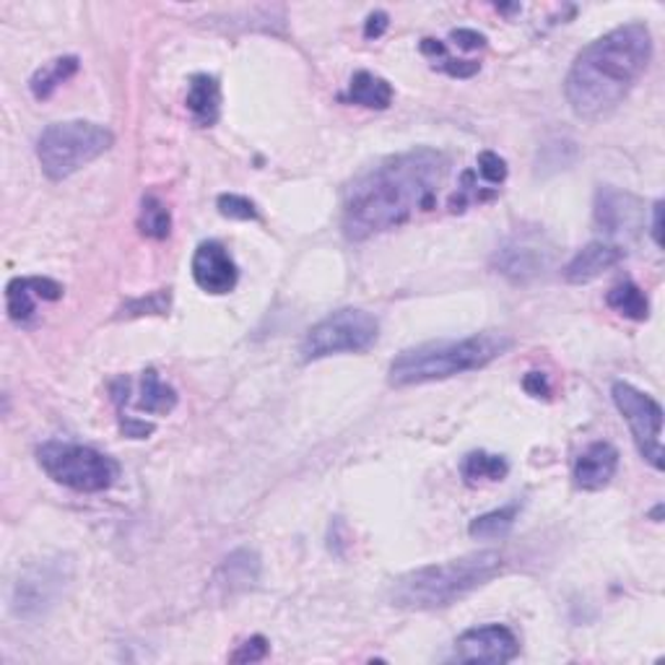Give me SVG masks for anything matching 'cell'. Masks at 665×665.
Returning a JSON list of instances; mask_svg holds the SVG:
<instances>
[{
  "label": "cell",
  "instance_id": "cell-1",
  "mask_svg": "<svg viewBox=\"0 0 665 665\" xmlns=\"http://www.w3.org/2000/svg\"><path fill=\"white\" fill-rule=\"evenodd\" d=\"M450 172V156L422 146L388 156L351 182L343 198V234L351 242L403 227L432 211Z\"/></svg>",
  "mask_w": 665,
  "mask_h": 665
},
{
  "label": "cell",
  "instance_id": "cell-2",
  "mask_svg": "<svg viewBox=\"0 0 665 665\" xmlns=\"http://www.w3.org/2000/svg\"><path fill=\"white\" fill-rule=\"evenodd\" d=\"M653 60V32L648 24L632 22L593 39L575 58L565 78V97L580 120L608 118Z\"/></svg>",
  "mask_w": 665,
  "mask_h": 665
},
{
  "label": "cell",
  "instance_id": "cell-3",
  "mask_svg": "<svg viewBox=\"0 0 665 665\" xmlns=\"http://www.w3.org/2000/svg\"><path fill=\"white\" fill-rule=\"evenodd\" d=\"M505 569L499 552H473L443 565H426L400 575L390 588V603L403 610H437L463 601Z\"/></svg>",
  "mask_w": 665,
  "mask_h": 665
},
{
  "label": "cell",
  "instance_id": "cell-4",
  "mask_svg": "<svg viewBox=\"0 0 665 665\" xmlns=\"http://www.w3.org/2000/svg\"><path fill=\"white\" fill-rule=\"evenodd\" d=\"M512 338L507 332L486 330L479 336L460 338V341H434L406 349L392 359L388 370V383L392 388H411V385L437 383L463 372L484 370L494 359L512 349Z\"/></svg>",
  "mask_w": 665,
  "mask_h": 665
},
{
  "label": "cell",
  "instance_id": "cell-5",
  "mask_svg": "<svg viewBox=\"0 0 665 665\" xmlns=\"http://www.w3.org/2000/svg\"><path fill=\"white\" fill-rule=\"evenodd\" d=\"M114 144L110 128L89 120H63L47 125L39 133L37 159L43 172L52 182H60L78 169L89 167L99 156H105Z\"/></svg>",
  "mask_w": 665,
  "mask_h": 665
},
{
  "label": "cell",
  "instance_id": "cell-6",
  "mask_svg": "<svg viewBox=\"0 0 665 665\" xmlns=\"http://www.w3.org/2000/svg\"><path fill=\"white\" fill-rule=\"evenodd\" d=\"M37 463L56 484L81 494H99L114 486L120 476L118 460L89 445L50 439L37 447Z\"/></svg>",
  "mask_w": 665,
  "mask_h": 665
},
{
  "label": "cell",
  "instance_id": "cell-7",
  "mask_svg": "<svg viewBox=\"0 0 665 665\" xmlns=\"http://www.w3.org/2000/svg\"><path fill=\"white\" fill-rule=\"evenodd\" d=\"M379 336V323L372 312L343 307L330 312L307 330L302 341V362H317L336 354H362L372 349Z\"/></svg>",
  "mask_w": 665,
  "mask_h": 665
},
{
  "label": "cell",
  "instance_id": "cell-8",
  "mask_svg": "<svg viewBox=\"0 0 665 665\" xmlns=\"http://www.w3.org/2000/svg\"><path fill=\"white\" fill-rule=\"evenodd\" d=\"M610 398L621 419L629 424L637 450L655 471H663V409L648 392L629 383H614Z\"/></svg>",
  "mask_w": 665,
  "mask_h": 665
},
{
  "label": "cell",
  "instance_id": "cell-9",
  "mask_svg": "<svg viewBox=\"0 0 665 665\" xmlns=\"http://www.w3.org/2000/svg\"><path fill=\"white\" fill-rule=\"evenodd\" d=\"M71 580V569L63 559L34 561L19 575L11 588V610L19 619H39L56 606L63 588Z\"/></svg>",
  "mask_w": 665,
  "mask_h": 665
},
{
  "label": "cell",
  "instance_id": "cell-10",
  "mask_svg": "<svg viewBox=\"0 0 665 665\" xmlns=\"http://www.w3.org/2000/svg\"><path fill=\"white\" fill-rule=\"evenodd\" d=\"M520 640L505 624H484L468 629L455 640L452 661L458 663H492L505 665L518 657Z\"/></svg>",
  "mask_w": 665,
  "mask_h": 665
},
{
  "label": "cell",
  "instance_id": "cell-11",
  "mask_svg": "<svg viewBox=\"0 0 665 665\" xmlns=\"http://www.w3.org/2000/svg\"><path fill=\"white\" fill-rule=\"evenodd\" d=\"M552 263V250L541 242L539 234H518L507 240L494 255V266L512 283H528L539 278Z\"/></svg>",
  "mask_w": 665,
  "mask_h": 665
},
{
  "label": "cell",
  "instance_id": "cell-12",
  "mask_svg": "<svg viewBox=\"0 0 665 665\" xmlns=\"http://www.w3.org/2000/svg\"><path fill=\"white\" fill-rule=\"evenodd\" d=\"M190 270H193V281L198 283V289L214 297L229 294L240 281V268H237L232 253L216 240L198 244Z\"/></svg>",
  "mask_w": 665,
  "mask_h": 665
},
{
  "label": "cell",
  "instance_id": "cell-13",
  "mask_svg": "<svg viewBox=\"0 0 665 665\" xmlns=\"http://www.w3.org/2000/svg\"><path fill=\"white\" fill-rule=\"evenodd\" d=\"M593 216L595 223L610 237H632L644 221L642 203L632 193H624V190L610 185H601L595 193Z\"/></svg>",
  "mask_w": 665,
  "mask_h": 665
},
{
  "label": "cell",
  "instance_id": "cell-14",
  "mask_svg": "<svg viewBox=\"0 0 665 665\" xmlns=\"http://www.w3.org/2000/svg\"><path fill=\"white\" fill-rule=\"evenodd\" d=\"M63 283L45 276H19L5 287V310L13 323L26 325L37 312V302H58L63 297Z\"/></svg>",
  "mask_w": 665,
  "mask_h": 665
},
{
  "label": "cell",
  "instance_id": "cell-15",
  "mask_svg": "<svg viewBox=\"0 0 665 665\" xmlns=\"http://www.w3.org/2000/svg\"><path fill=\"white\" fill-rule=\"evenodd\" d=\"M619 471V450L610 443H593L577 455L572 479L582 492H601Z\"/></svg>",
  "mask_w": 665,
  "mask_h": 665
},
{
  "label": "cell",
  "instance_id": "cell-16",
  "mask_svg": "<svg viewBox=\"0 0 665 665\" xmlns=\"http://www.w3.org/2000/svg\"><path fill=\"white\" fill-rule=\"evenodd\" d=\"M261 556L253 548H237L216 567L214 590L221 598H234V595L247 593L261 582Z\"/></svg>",
  "mask_w": 665,
  "mask_h": 665
},
{
  "label": "cell",
  "instance_id": "cell-17",
  "mask_svg": "<svg viewBox=\"0 0 665 665\" xmlns=\"http://www.w3.org/2000/svg\"><path fill=\"white\" fill-rule=\"evenodd\" d=\"M624 257H627V250L619 247V244L590 242L567 263L565 268L567 283L582 287V283L595 281V278H601L606 270L619 266Z\"/></svg>",
  "mask_w": 665,
  "mask_h": 665
},
{
  "label": "cell",
  "instance_id": "cell-18",
  "mask_svg": "<svg viewBox=\"0 0 665 665\" xmlns=\"http://www.w3.org/2000/svg\"><path fill=\"white\" fill-rule=\"evenodd\" d=\"M185 105L193 120L198 122L201 128H211L216 125L221 114V84L216 76H208V73H195L188 84V97Z\"/></svg>",
  "mask_w": 665,
  "mask_h": 665
},
{
  "label": "cell",
  "instance_id": "cell-19",
  "mask_svg": "<svg viewBox=\"0 0 665 665\" xmlns=\"http://www.w3.org/2000/svg\"><path fill=\"white\" fill-rule=\"evenodd\" d=\"M133 406H135V411L167 416V413H172L174 406H178V390H174L172 385H167L165 379L159 377V372L148 366L144 375H141L138 398L133 400Z\"/></svg>",
  "mask_w": 665,
  "mask_h": 665
},
{
  "label": "cell",
  "instance_id": "cell-20",
  "mask_svg": "<svg viewBox=\"0 0 665 665\" xmlns=\"http://www.w3.org/2000/svg\"><path fill=\"white\" fill-rule=\"evenodd\" d=\"M343 99L351 101V105L366 107V110H388L392 105V86L383 76L359 71L351 78L349 92H346Z\"/></svg>",
  "mask_w": 665,
  "mask_h": 665
},
{
  "label": "cell",
  "instance_id": "cell-21",
  "mask_svg": "<svg viewBox=\"0 0 665 665\" xmlns=\"http://www.w3.org/2000/svg\"><path fill=\"white\" fill-rule=\"evenodd\" d=\"M78 65L81 63L76 56H63V58L50 60V63L43 68H37L34 76L29 78V89L34 94V99H39V101L50 99L52 94H56L60 86L65 84V81H71L73 76H76Z\"/></svg>",
  "mask_w": 665,
  "mask_h": 665
},
{
  "label": "cell",
  "instance_id": "cell-22",
  "mask_svg": "<svg viewBox=\"0 0 665 665\" xmlns=\"http://www.w3.org/2000/svg\"><path fill=\"white\" fill-rule=\"evenodd\" d=\"M460 473H463L466 484H479V481H505L510 473V463H507L505 455L486 452V450H473L468 452L460 463Z\"/></svg>",
  "mask_w": 665,
  "mask_h": 665
},
{
  "label": "cell",
  "instance_id": "cell-23",
  "mask_svg": "<svg viewBox=\"0 0 665 665\" xmlns=\"http://www.w3.org/2000/svg\"><path fill=\"white\" fill-rule=\"evenodd\" d=\"M606 304L610 310L619 312L621 317H627V321L642 323L650 317L648 294H644V291L632 281L616 283V287L606 294Z\"/></svg>",
  "mask_w": 665,
  "mask_h": 665
},
{
  "label": "cell",
  "instance_id": "cell-24",
  "mask_svg": "<svg viewBox=\"0 0 665 665\" xmlns=\"http://www.w3.org/2000/svg\"><path fill=\"white\" fill-rule=\"evenodd\" d=\"M518 515H520V505L518 501H512V505L499 507V510L479 515V518L471 520V525H468V533H471L473 539H484V541L505 539V535H510L515 522H518Z\"/></svg>",
  "mask_w": 665,
  "mask_h": 665
},
{
  "label": "cell",
  "instance_id": "cell-25",
  "mask_svg": "<svg viewBox=\"0 0 665 665\" xmlns=\"http://www.w3.org/2000/svg\"><path fill=\"white\" fill-rule=\"evenodd\" d=\"M138 229L148 240H167L169 232H172V214H169L167 203L161 201L159 195H144L138 214Z\"/></svg>",
  "mask_w": 665,
  "mask_h": 665
},
{
  "label": "cell",
  "instance_id": "cell-26",
  "mask_svg": "<svg viewBox=\"0 0 665 665\" xmlns=\"http://www.w3.org/2000/svg\"><path fill=\"white\" fill-rule=\"evenodd\" d=\"M422 52L432 60L439 58V63H434L432 68L434 71L447 73V76H452V78H471L481 71V63H476V60L447 58V47L439 43V39H422Z\"/></svg>",
  "mask_w": 665,
  "mask_h": 665
},
{
  "label": "cell",
  "instance_id": "cell-27",
  "mask_svg": "<svg viewBox=\"0 0 665 665\" xmlns=\"http://www.w3.org/2000/svg\"><path fill=\"white\" fill-rule=\"evenodd\" d=\"M216 208H219V214L223 219H234V221H257L261 219V211H257V206L250 198H244V195L237 193H223L219 195V201H216Z\"/></svg>",
  "mask_w": 665,
  "mask_h": 665
},
{
  "label": "cell",
  "instance_id": "cell-28",
  "mask_svg": "<svg viewBox=\"0 0 665 665\" xmlns=\"http://www.w3.org/2000/svg\"><path fill=\"white\" fill-rule=\"evenodd\" d=\"M169 312V291H156L146 300H135L128 302L122 307V315L125 317H141V315H167Z\"/></svg>",
  "mask_w": 665,
  "mask_h": 665
},
{
  "label": "cell",
  "instance_id": "cell-29",
  "mask_svg": "<svg viewBox=\"0 0 665 665\" xmlns=\"http://www.w3.org/2000/svg\"><path fill=\"white\" fill-rule=\"evenodd\" d=\"M479 174L486 185H501L507 180V161L494 152H481L476 159Z\"/></svg>",
  "mask_w": 665,
  "mask_h": 665
},
{
  "label": "cell",
  "instance_id": "cell-30",
  "mask_svg": "<svg viewBox=\"0 0 665 665\" xmlns=\"http://www.w3.org/2000/svg\"><path fill=\"white\" fill-rule=\"evenodd\" d=\"M266 655H268V640H266V637L255 634V637H250V640H244L240 648L234 650L229 661H232V663H257V661H263Z\"/></svg>",
  "mask_w": 665,
  "mask_h": 665
},
{
  "label": "cell",
  "instance_id": "cell-31",
  "mask_svg": "<svg viewBox=\"0 0 665 665\" xmlns=\"http://www.w3.org/2000/svg\"><path fill=\"white\" fill-rule=\"evenodd\" d=\"M522 388H525L528 396H533V398L552 396V383H548V377L544 375V372H528V375L522 377Z\"/></svg>",
  "mask_w": 665,
  "mask_h": 665
},
{
  "label": "cell",
  "instance_id": "cell-32",
  "mask_svg": "<svg viewBox=\"0 0 665 665\" xmlns=\"http://www.w3.org/2000/svg\"><path fill=\"white\" fill-rule=\"evenodd\" d=\"M120 430L125 437H131V439H146L148 434H154V424L141 422V419H135V416H120Z\"/></svg>",
  "mask_w": 665,
  "mask_h": 665
},
{
  "label": "cell",
  "instance_id": "cell-33",
  "mask_svg": "<svg viewBox=\"0 0 665 665\" xmlns=\"http://www.w3.org/2000/svg\"><path fill=\"white\" fill-rule=\"evenodd\" d=\"M390 26V16L385 11H372L370 16H366L364 24V37L366 39H379L385 32H388Z\"/></svg>",
  "mask_w": 665,
  "mask_h": 665
},
{
  "label": "cell",
  "instance_id": "cell-34",
  "mask_svg": "<svg viewBox=\"0 0 665 665\" xmlns=\"http://www.w3.org/2000/svg\"><path fill=\"white\" fill-rule=\"evenodd\" d=\"M450 39L455 45L463 47V50H481V47H486V37L476 29H455Z\"/></svg>",
  "mask_w": 665,
  "mask_h": 665
},
{
  "label": "cell",
  "instance_id": "cell-35",
  "mask_svg": "<svg viewBox=\"0 0 665 665\" xmlns=\"http://www.w3.org/2000/svg\"><path fill=\"white\" fill-rule=\"evenodd\" d=\"M650 234H653L655 247H663V201L653 203V229H650Z\"/></svg>",
  "mask_w": 665,
  "mask_h": 665
},
{
  "label": "cell",
  "instance_id": "cell-36",
  "mask_svg": "<svg viewBox=\"0 0 665 665\" xmlns=\"http://www.w3.org/2000/svg\"><path fill=\"white\" fill-rule=\"evenodd\" d=\"M661 515H663V505H657L655 510H653V518H655V522H661Z\"/></svg>",
  "mask_w": 665,
  "mask_h": 665
}]
</instances>
